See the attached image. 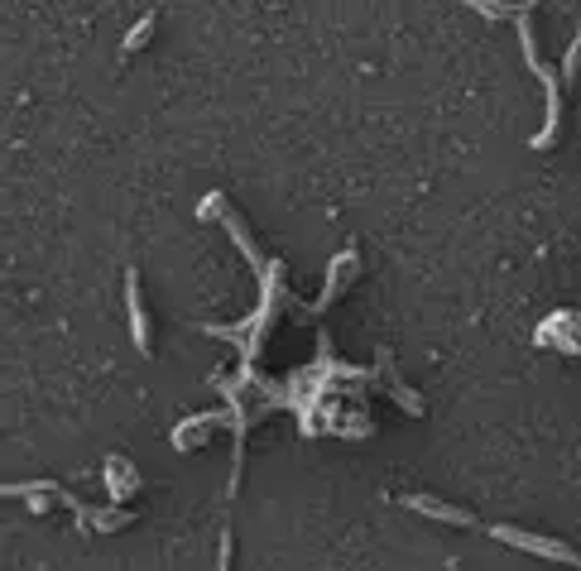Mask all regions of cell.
Returning a JSON list of instances; mask_svg holds the SVG:
<instances>
[{"label": "cell", "instance_id": "cell-1", "mask_svg": "<svg viewBox=\"0 0 581 571\" xmlns=\"http://www.w3.org/2000/svg\"><path fill=\"white\" fill-rule=\"evenodd\" d=\"M529 15H534V10H529ZM529 15H519L514 29H519V48H524V63L543 82V102H548V111H543V130L529 140V150H548V144L558 140V130H562V87H558V72L538 58V39H534V29H529Z\"/></svg>", "mask_w": 581, "mask_h": 571}, {"label": "cell", "instance_id": "cell-2", "mask_svg": "<svg viewBox=\"0 0 581 571\" xmlns=\"http://www.w3.org/2000/svg\"><path fill=\"white\" fill-rule=\"evenodd\" d=\"M495 543H505V548H519V552H534L543 562H562V567H581V552L567 548V543L548 538V533H529V528H514V524H495L486 528Z\"/></svg>", "mask_w": 581, "mask_h": 571}, {"label": "cell", "instance_id": "cell-3", "mask_svg": "<svg viewBox=\"0 0 581 571\" xmlns=\"http://www.w3.org/2000/svg\"><path fill=\"white\" fill-rule=\"evenodd\" d=\"M126 312H130V342H135L140 356H150V318H144V298H140V274L126 270Z\"/></svg>", "mask_w": 581, "mask_h": 571}, {"label": "cell", "instance_id": "cell-4", "mask_svg": "<svg viewBox=\"0 0 581 571\" xmlns=\"http://www.w3.org/2000/svg\"><path fill=\"white\" fill-rule=\"evenodd\" d=\"M404 509H414V514L438 519V524H456V528H471V524H476V514H471V509L442 504V500H432V495H404Z\"/></svg>", "mask_w": 581, "mask_h": 571}, {"label": "cell", "instance_id": "cell-5", "mask_svg": "<svg viewBox=\"0 0 581 571\" xmlns=\"http://www.w3.org/2000/svg\"><path fill=\"white\" fill-rule=\"evenodd\" d=\"M106 495H111V504H120V500H130V495L140 490V476H135V466H130L126 456H106Z\"/></svg>", "mask_w": 581, "mask_h": 571}, {"label": "cell", "instance_id": "cell-6", "mask_svg": "<svg viewBox=\"0 0 581 571\" xmlns=\"http://www.w3.org/2000/svg\"><path fill=\"white\" fill-rule=\"evenodd\" d=\"M351 274H356V250H342V254H336V260H332V270H327V284H322V298L318 302H312V312H327V308H332V298L336 294H342V284H346V278Z\"/></svg>", "mask_w": 581, "mask_h": 571}, {"label": "cell", "instance_id": "cell-7", "mask_svg": "<svg viewBox=\"0 0 581 571\" xmlns=\"http://www.w3.org/2000/svg\"><path fill=\"white\" fill-rule=\"evenodd\" d=\"M462 5L476 10V15H486V20H519L534 10V0H462Z\"/></svg>", "mask_w": 581, "mask_h": 571}, {"label": "cell", "instance_id": "cell-8", "mask_svg": "<svg viewBox=\"0 0 581 571\" xmlns=\"http://www.w3.org/2000/svg\"><path fill=\"white\" fill-rule=\"evenodd\" d=\"M222 222H226V236H232L236 246H240V254H246V260L256 264V270H264L270 260H260V246H256V236L246 230V222H240V212H232V206H226V216H222Z\"/></svg>", "mask_w": 581, "mask_h": 571}, {"label": "cell", "instance_id": "cell-9", "mask_svg": "<svg viewBox=\"0 0 581 571\" xmlns=\"http://www.w3.org/2000/svg\"><path fill=\"white\" fill-rule=\"evenodd\" d=\"M212 423H216V413H192V418H183L174 428V447H178V452H188L192 442H202V437H208Z\"/></svg>", "mask_w": 581, "mask_h": 571}, {"label": "cell", "instance_id": "cell-10", "mask_svg": "<svg viewBox=\"0 0 581 571\" xmlns=\"http://www.w3.org/2000/svg\"><path fill=\"white\" fill-rule=\"evenodd\" d=\"M78 524H96L102 533H116V528L135 524V514H130V509H82Z\"/></svg>", "mask_w": 581, "mask_h": 571}, {"label": "cell", "instance_id": "cell-11", "mask_svg": "<svg viewBox=\"0 0 581 571\" xmlns=\"http://www.w3.org/2000/svg\"><path fill=\"white\" fill-rule=\"evenodd\" d=\"M154 24H159V15H154V10H144V15H140L135 24H130V34H126V39H120V53H140V48L150 44Z\"/></svg>", "mask_w": 581, "mask_h": 571}, {"label": "cell", "instance_id": "cell-12", "mask_svg": "<svg viewBox=\"0 0 581 571\" xmlns=\"http://www.w3.org/2000/svg\"><path fill=\"white\" fill-rule=\"evenodd\" d=\"M63 485H54V480H24V485H5V495L10 500H34V495H58Z\"/></svg>", "mask_w": 581, "mask_h": 571}, {"label": "cell", "instance_id": "cell-13", "mask_svg": "<svg viewBox=\"0 0 581 571\" xmlns=\"http://www.w3.org/2000/svg\"><path fill=\"white\" fill-rule=\"evenodd\" d=\"M567 78H581V34L572 39V48H567V63H562Z\"/></svg>", "mask_w": 581, "mask_h": 571}, {"label": "cell", "instance_id": "cell-14", "mask_svg": "<svg viewBox=\"0 0 581 571\" xmlns=\"http://www.w3.org/2000/svg\"><path fill=\"white\" fill-rule=\"evenodd\" d=\"M198 216H202V222H208V216H226V198H222V192H212V198L198 206Z\"/></svg>", "mask_w": 581, "mask_h": 571}, {"label": "cell", "instance_id": "cell-15", "mask_svg": "<svg viewBox=\"0 0 581 571\" xmlns=\"http://www.w3.org/2000/svg\"><path fill=\"white\" fill-rule=\"evenodd\" d=\"M390 389H394V398H399V404H404L408 413H414V418H423V404H418V398H414V394H408V389H404V384H390Z\"/></svg>", "mask_w": 581, "mask_h": 571}, {"label": "cell", "instance_id": "cell-16", "mask_svg": "<svg viewBox=\"0 0 581 571\" xmlns=\"http://www.w3.org/2000/svg\"><path fill=\"white\" fill-rule=\"evenodd\" d=\"M216 571H232V528L222 533V552H216Z\"/></svg>", "mask_w": 581, "mask_h": 571}]
</instances>
